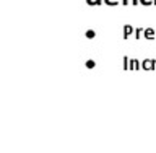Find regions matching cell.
<instances>
[{
  "mask_svg": "<svg viewBox=\"0 0 156 153\" xmlns=\"http://www.w3.org/2000/svg\"><path fill=\"white\" fill-rule=\"evenodd\" d=\"M154 67H156V59H145L141 62V68H145V70H153Z\"/></svg>",
  "mask_w": 156,
  "mask_h": 153,
  "instance_id": "cell-1",
  "label": "cell"
},
{
  "mask_svg": "<svg viewBox=\"0 0 156 153\" xmlns=\"http://www.w3.org/2000/svg\"><path fill=\"white\" fill-rule=\"evenodd\" d=\"M132 33H133V26L132 24H125L124 26V39H129Z\"/></svg>",
  "mask_w": 156,
  "mask_h": 153,
  "instance_id": "cell-2",
  "label": "cell"
},
{
  "mask_svg": "<svg viewBox=\"0 0 156 153\" xmlns=\"http://www.w3.org/2000/svg\"><path fill=\"white\" fill-rule=\"evenodd\" d=\"M145 38L146 39H154V36H156V31L154 29H151V28H148V29H145Z\"/></svg>",
  "mask_w": 156,
  "mask_h": 153,
  "instance_id": "cell-3",
  "label": "cell"
},
{
  "mask_svg": "<svg viewBox=\"0 0 156 153\" xmlns=\"http://www.w3.org/2000/svg\"><path fill=\"white\" fill-rule=\"evenodd\" d=\"M130 64H132V65H130V68H132V70H135V68H140V67H141V65H140V62L136 60V59H132V60H130Z\"/></svg>",
  "mask_w": 156,
  "mask_h": 153,
  "instance_id": "cell-4",
  "label": "cell"
},
{
  "mask_svg": "<svg viewBox=\"0 0 156 153\" xmlns=\"http://www.w3.org/2000/svg\"><path fill=\"white\" fill-rule=\"evenodd\" d=\"M104 0H86L88 5H91V7H96V5H101Z\"/></svg>",
  "mask_w": 156,
  "mask_h": 153,
  "instance_id": "cell-5",
  "label": "cell"
},
{
  "mask_svg": "<svg viewBox=\"0 0 156 153\" xmlns=\"http://www.w3.org/2000/svg\"><path fill=\"white\" fill-rule=\"evenodd\" d=\"M106 5H111V7H114V5H119V0H104Z\"/></svg>",
  "mask_w": 156,
  "mask_h": 153,
  "instance_id": "cell-6",
  "label": "cell"
},
{
  "mask_svg": "<svg viewBox=\"0 0 156 153\" xmlns=\"http://www.w3.org/2000/svg\"><path fill=\"white\" fill-rule=\"evenodd\" d=\"M94 36H96V33L93 31V29H88V31H86V38H88V39H93Z\"/></svg>",
  "mask_w": 156,
  "mask_h": 153,
  "instance_id": "cell-7",
  "label": "cell"
},
{
  "mask_svg": "<svg viewBox=\"0 0 156 153\" xmlns=\"http://www.w3.org/2000/svg\"><path fill=\"white\" fill-rule=\"evenodd\" d=\"M141 33H145V31H143V28H136V31H135V38H136V39H140V38H141Z\"/></svg>",
  "mask_w": 156,
  "mask_h": 153,
  "instance_id": "cell-8",
  "label": "cell"
},
{
  "mask_svg": "<svg viewBox=\"0 0 156 153\" xmlns=\"http://www.w3.org/2000/svg\"><path fill=\"white\" fill-rule=\"evenodd\" d=\"M86 67L88 68H94L96 67V62L94 60H86Z\"/></svg>",
  "mask_w": 156,
  "mask_h": 153,
  "instance_id": "cell-9",
  "label": "cell"
},
{
  "mask_svg": "<svg viewBox=\"0 0 156 153\" xmlns=\"http://www.w3.org/2000/svg\"><path fill=\"white\" fill-rule=\"evenodd\" d=\"M140 3L141 5H151V3H154V0H140Z\"/></svg>",
  "mask_w": 156,
  "mask_h": 153,
  "instance_id": "cell-10",
  "label": "cell"
},
{
  "mask_svg": "<svg viewBox=\"0 0 156 153\" xmlns=\"http://www.w3.org/2000/svg\"><path fill=\"white\" fill-rule=\"evenodd\" d=\"M124 68H125V70H127V68H129V57H124Z\"/></svg>",
  "mask_w": 156,
  "mask_h": 153,
  "instance_id": "cell-11",
  "label": "cell"
},
{
  "mask_svg": "<svg viewBox=\"0 0 156 153\" xmlns=\"http://www.w3.org/2000/svg\"><path fill=\"white\" fill-rule=\"evenodd\" d=\"M122 5H129V0H122Z\"/></svg>",
  "mask_w": 156,
  "mask_h": 153,
  "instance_id": "cell-12",
  "label": "cell"
},
{
  "mask_svg": "<svg viewBox=\"0 0 156 153\" xmlns=\"http://www.w3.org/2000/svg\"><path fill=\"white\" fill-rule=\"evenodd\" d=\"M132 3H133V5H136V3H140V0H132Z\"/></svg>",
  "mask_w": 156,
  "mask_h": 153,
  "instance_id": "cell-13",
  "label": "cell"
},
{
  "mask_svg": "<svg viewBox=\"0 0 156 153\" xmlns=\"http://www.w3.org/2000/svg\"><path fill=\"white\" fill-rule=\"evenodd\" d=\"M154 3H156V0H154Z\"/></svg>",
  "mask_w": 156,
  "mask_h": 153,
  "instance_id": "cell-14",
  "label": "cell"
}]
</instances>
